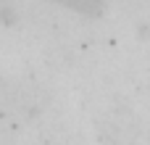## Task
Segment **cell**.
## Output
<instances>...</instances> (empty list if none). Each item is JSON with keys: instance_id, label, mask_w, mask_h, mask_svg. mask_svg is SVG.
<instances>
[{"instance_id": "6da1fadb", "label": "cell", "mask_w": 150, "mask_h": 145, "mask_svg": "<svg viewBox=\"0 0 150 145\" xmlns=\"http://www.w3.org/2000/svg\"><path fill=\"white\" fill-rule=\"evenodd\" d=\"M50 3L63 5V8H69V11H74V13H84V16L100 11V0H50Z\"/></svg>"}]
</instances>
